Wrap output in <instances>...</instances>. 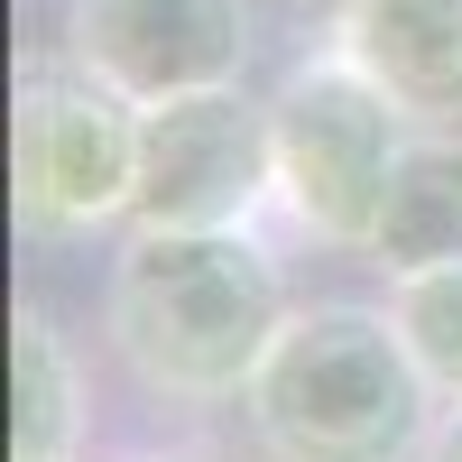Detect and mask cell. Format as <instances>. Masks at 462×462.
Returning a JSON list of instances; mask_svg holds the SVG:
<instances>
[{
    "label": "cell",
    "mask_w": 462,
    "mask_h": 462,
    "mask_svg": "<svg viewBox=\"0 0 462 462\" xmlns=\"http://www.w3.org/2000/svg\"><path fill=\"white\" fill-rule=\"evenodd\" d=\"M296 315L259 231H130L111 259V352L167 407H231Z\"/></svg>",
    "instance_id": "6da1fadb"
},
{
    "label": "cell",
    "mask_w": 462,
    "mask_h": 462,
    "mask_svg": "<svg viewBox=\"0 0 462 462\" xmlns=\"http://www.w3.org/2000/svg\"><path fill=\"white\" fill-rule=\"evenodd\" d=\"M435 379L416 370L389 305L315 296L268 342L241 416L268 462H416L435 435Z\"/></svg>",
    "instance_id": "7a4b0ae2"
},
{
    "label": "cell",
    "mask_w": 462,
    "mask_h": 462,
    "mask_svg": "<svg viewBox=\"0 0 462 462\" xmlns=\"http://www.w3.org/2000/svg\"><path fill=\"white\" fill-rule=\"evenodd\" d=\"M268 148H278V213L324 250H370L407 148V111L342 47L287 65V84L268 93Z\"/></svg>",
    "instance_id": "3957f363"
},
{
    "label": "cell",
    "mask_w": 462,
    "mask_h": 462,
    "mask_svg": "<svg viewBox=\"0 0 462 462\" xmlns=\"http://www.w3.org/2000/svg\"><path fill=\"white\" fill-rule=\"evenodd\" d=\"M10 195L19 231L84 241L139 204V102L93 84L84 65H28L10 102Z\"/></svg>",
    "instance_id": "277c9868"
},
{
    "label": "cell",
    "mask_w": 462,
    "mask_h": 462,
    "mask_svg": "<svg viewBox=\"0 0 462 462\" xmlns=\"http://www.w3.org/2000/svg\"><path fill=\"white\" fill-rule=\"evenodd\" d=\"M278 204V148H268V102L185 93L139 111V204L148 231H250Z\"/></svg>",
    "instance_id": "5b68a950"
},
{
    "label": "cell",
    "mask_w": 462,
    "mask_h": 462,
    "mask_svg": "<svg viewBox=\"0 0 462 462\" xmlns=\"http://www.w3.org/2000/svg\"><path fill=\"white\" fill-rule=\"evenodd\" d=\"M65 56L139 111L231 93L250 74V0H65Z\"/></svg>",
    "instance_id": "8992f818"
},
{
    "label": "cell",
    "mask_w": 462,
    "mask_h": 462,
    "mask_svg": "<svg viewBox=\"0 0 462 462\" xmlns=\"http://www.w3.org/2000/svg\"><path fill=\"white\" fill-rule=\"evenodd\" d=\"M333 47L352 56L416 130L462 121V0H342Z\"/></svg>",
    "instance_id": "52a82bcc"
},
{
    "label": "cell",
    "mask_w": 462,
    "mask_h": 462,
    "mask_svg": "<svg viewBox=\"0 0 462 462\" xmlns=\"http://www.w3.org/2000/svg\"><path fill=\"white\" fill-rule=\"evenodd\" d=\"M370 259L389 278H426V268H462V130H407L389 204H379Z\"/></svg>",
    "instance_id": "ba28073f"
},
{
    "label": "cell",
    "mask_w": 462,
    "mask_h": 462,
    "mask_svg": "<svg viewBox=\"0 0 462 462\" xmlns=\"http://www.w3.org/2000/svg\"><path fill=\"white\" fill-rule=\"evenodd\" d=\"M84 444V370L47 305L10 315V462H74Z\"/></svg>",
    "instance_id": "9c48e42d"
},
{
    "label": "cell",
    "mask_w": 462,
    "mask_h": 462,
    "mask_svg": "<svg viewBox=\"0 0 462 462\" xmlns=\"http://www.w3.org/2000/svg\"><path fill=\"white\" fill-rule=\"evenodd\" d=\"M389 315L407 333L416 370L435 379V398H462V268H426V278H389Z\"/></svg>",
    "instance_id": "30bf717a"
},
{
    "label": "cell",
    "mask_w": 462,
    "mask_h": 462,
    "mask_svg": "<svg viewBox=\"0 0 462 462\" xmlns=\"http://www.w3.org/2000/svg\"><path fill=\"white\" fill-rule=\"evenodd\" d=\"M416 462H462V398L435 416V435H426V453H416Z\"/></svg>",
    "instance_id": "8fae6325"
},
{
    "label": "cell",
    "mask_w": 462,
    "mask_h": 462,
    "mask_svg": "<svg viewBox=\"0 0 462 462\" xmlns=\"http://www.w3.org/2000/svg\"><path fill=\"white\" fill-rule=\"evenodd\" d=\"M139 462H195V453H139Z\"/></svg>",
    "instance_id": "7c38bea8"
}]
</instances>
